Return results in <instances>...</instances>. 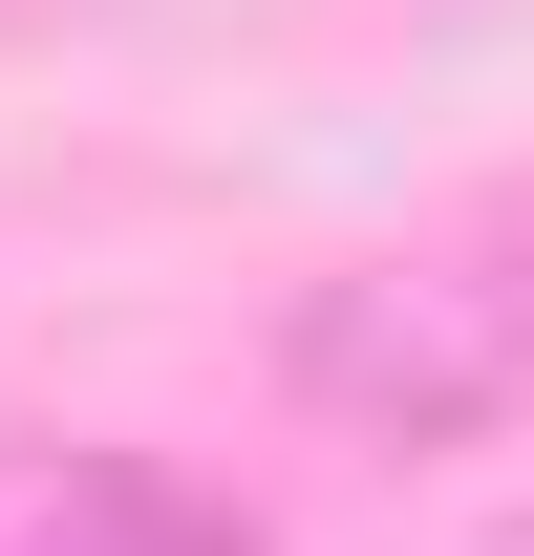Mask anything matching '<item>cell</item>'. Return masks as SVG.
<instances>
[{"label":"cell","mask_w":534,"mask_h":556,"mask_svg":"<svg viewBox=\"0 0 534 556\" xmlns=\"http://www.w3.org/2000/svg\"><path fill=\"white\" fill-rule=\"evenodd\" d=\"M278 386L342 450H470L534 407V236H385V257L300 278Z\"/></svg>","instance_id":"obj_1"},{"label":"cell","mask_w":534,"mask_h":556,"mask_svg":"<svg viewBox=\"0 0 534 556\" xmlns=\"http://www.w3.org/2000/svg\"><path fill=\"white\" fill-rule=\"evenodd\" d=\"M43 556H257V535H236L214 492H171L150 450H86V471H65V514H43Z\"/></svg>","instance_id":"obj_2"},{"label":"cell","mask_w":534,"mask_h":556,"mask_svg":"<svg viewBox=\"0 0 534 556\" xmlns=\"http://www.w3.org/2000/svg\"><path fill=\"white\" fill-rule=\"evenodd\" d=\"M470 556H534V514H513V535H470Z\"/></svg>","instance_id":"obj_3"}]
</instances>
